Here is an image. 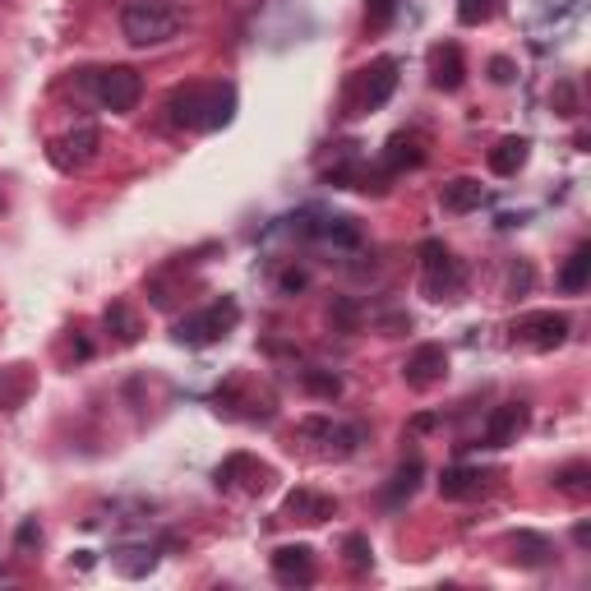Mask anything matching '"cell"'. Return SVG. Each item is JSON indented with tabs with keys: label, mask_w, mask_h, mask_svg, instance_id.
I'll list each match as a JSON object with an SVG mask.
<instances>
[{
	"label": "cell",
	"mask_w": 591,
	"mask_h": 591,
	"mask_svg": "<svg viewBox=\"0 0 591 591\" xmlns=\"http://www.w3.org/2000/svg\"><path fill=\"white\" fill-rule=\"evenodd\" d=\"M185 28V14L171 0H130L121 10V33L130 47H167Z\"/></svg>",
	"instance_id": "1"
},
{
	"label": "cell",
	"mask_w": 591,
	"mask_h": 591,
	"mask_svg": "<svg viewBox=\"0 0 591 591\" xmlns=\"http://www.w3.org/2000/svg\"><path fill=\"white\" fill-rule=\"evenodd\" d=\"M236 116V93L231 88H181L171 93V121L185 130H218Z\"/></svg>",
	"instance_id": "2"
},
{
	"label": "cell",
	"mask_w": 591,
	"mask_h": 591,
	"mask_svg": "<svg viewBox=\"0 0 591 591\" xmlns=\"http://www.w3.org/2000/svg\"><path fill=\"white\" fill-rule=\"evenodd\" d=\"M88 93H93L107 111L125 116V111L139 107V97H144V79H139V70H130V65H107V70L88 74Z\"/></svg>",
	"instance_id": "3"
},
{
	"label": "cell",
	"mask_w": 591,
	"mask_h": 591,
	"mask_svg": "<svg viewBox=\"0 0 591 591\" xmlns=\"http://www.w3.org/2000/svg\"><path fill=\"white\" fill-rule=\"evenodd\" d=\"M236 319H241L236 301H218V305H208V310H199V314H185L171 338L181 342V347H208V342L227 338L231 328H236Z\"/></svg>",
	"instance_id": "4"
},
{
	"label": "cell",
	"mask_w": 591,
	"mask_h": 591,
	"mask_svg": "<svg viewBox=\"0 0 591 591\" xmlns=\"http://www.w3.org/2000/svg\"><path fill=\"white\" fill-rule=\"evenodd\" d=\"M421 259H425V296H430V301L458 296V291H462V268L453 264V254H448L439 241H425L421 245Z\"/></svg>",
	"instance_id": "5"
},
{
	"label": "cell",
	"mask_w": 591,
	"mask_h": 591,
	"mask_svg": "<svg viewBox=\"0 0 591 591\" xmlns=\"http://www.w3.org/2000/svg\"><path fill=\"white\" fill-rule=\"evenodd\" d=\"M97 157V125H74L61 139H51V162L61 171H79Z\"/></svg>",
	"instance_id": "6"
},
{
	"label": "cell",
	"mask_w": 591,
	"mask_h": 591,
	"mask_svg": "<svg viewBox=\"0 0 591 591\" xmlns=\"http://www.w3.org/2000/svg\"><path fill=\"white\" fill-rule=\"evenodd\" d=\"M444 374H448V351L439 347V342H421V347L407 356V365H402V379H407L411 388H435Z\"/></svg>",
	"instance_id": "7"
},
{
	"label": "cell",
	"mask_w": 591,
	"mask_h": 591,
	"mask_svg": "<svg viewBox=\"0 0 591 591\" xmlns=\"http://www.w3.org/2000/svg\"><path fill=\"white\" fill-rule=\"evenodd\" d=\"M518 333H527L531 347L541 351H555L568 342V314H555V310H541V314H527L518 324Z\"/></svg>",
	"instance_id": "8"
},
{
	"label": "cell",
	"mask_w": 591,
	"mask_h": 591,
	"mask_svg": "<svg viewBox=\"0 0 591 591\" xmlns=\"http://www.w3.org/2000/svg\"><path fill=\"white\" fill-rule=\"evenodd\" d=\"M273 573H278V582L310 587L314 582V550L310 545H282V550H273Z\"/></svg>",
	"instance_id": "9"
},
{
	"label": "cell",
	"mask_w": 591,
	"mask_h": 591,
	"mask_svg": "<svg viewBox=\"0 0 591 591\" xmlns=\"http://www.w3.org/2000/svg\"><path fill=\"white\" fill-rule=\"evenodd\" d=\"M522 425H527V407H522V402H504V407H495V416L485 421V444L490 448L513 444V439L522 435Z\"/></svg>",
	"instance_id": "10"
},
{
	"label": "cell",
	"mask_w": 591,
	"mask_h": 591,
	"mask_svg": "<svg viewBox=\"0 0 591 591\" xmlns=\"http://www.w3.org/2000/svg\"><path fill=\"white\" fill-rule=\"evenodd\" d=\"M430 79H435V88H444V93H458L462 79H467V65H462V51L448 42V47H435V56H430Z\"/></svg>",
	"instance_id": "11"
},
{
	"label": "cell",
	"mask_w": 591,
	"mask_h": 591,
	"mask_svg": "<svg viewBox=\"0 0 591 591\" xmlns=\"http://www.w3.org/2000/svg\"><path fill=\"white\" fill-rule=\"evenodd\" d=\"M531 157V144L522 139V134H508V139H499L495 148H490V171L495 176H518L522 167H527Z\"/></svg>",
	"instance_id": "12"
},
{
	"label": "cell",
	"mask_w": 591,
	"mask_h": 591,
	"mask_svg": "<svg viewBox=\"0 0 591 591\" xmlns=\"http://www.w3.org/2000/svg\"><path fill=\"white\" fill-rule=\"evenodd\" d=\"M282 513H291L296 522H324L338 513V504L328 495H310V490H291L287 504H282Z\"/></svg>",
	"instance_id": "13"
},
{
	"label": "cell",
	"mask_w": 591,
	"mask_h": 591,
	"mask_svg": "<svg viewBox=\"0 0 591 591\" xmlns=\"http://www.w3.org/2000/svg\"><path fill=\"white\" fill-rule=\"evenodd\" d=\"M485 190L481 181H471V176H458V181H448L444 190H439V204H444V213H471V208H481Z\"/></svg>",
	"instance_id": "14"
},
{
	"label": "cell",
	"mask_w": 591,
	"mask_h": 591,
	"mask_svg": "<svg viewBox=\"0 0 591 591\" xmlns=\"http://www.w3.org/2000/svg\"><path fill=\"white\" fill-rule=\"evenodd\" d=\"M305 435L324 439L328 448H338V453H351V448L361 444V425H338V421H305L301 425Z\"/></svg>",
	"instance_id": "15"
},
{
	"label": "cell",
	"mask_w": 591,
	"mask_h": 591,
	"mask_svg": "<svg viewBox=\"0 0 591 591\" xmlns=\"http://www.w3.org/2000/svg\"><path fill=\"white\" fill-rule=\"evenodd\" d=\"M485 490V476L476 467H448L444 476H439V495L444 499H471Z\"/></svg>",
	"instance_id": "16"
},
{
	"label": "cell",
	"mask_w": 591,
	"mask_h": 591,
	"mask_svg": "<svg viewBox=\"0 0 591 591\" xmlns=\"http://www.w3.org/2000/svg\"><path fill=\"white\" fill-rule=\"evenodd\" d=\"M421 471H425V467H421V458L402 462V467L393 471V481L384 485V504H388V508H398L402 499H411V495H416V485H421Z\"/></svg>",
	"instance_id": "17"
},
{
	"label": "cell",
	"mask_w": 591,
	"mask_h": 591,
	"mask_svg": "<svg viewBox=\"0 0 591 591\" xmlns=\"http://www.w3.org/2000/svg\"><path fill=\"white\" fill-rule=\"evenodd\" d=\"M365 107H384L388 93L398 88V61H379L374 70H365Z\"/></svg>",
	"instance_id": "18"
},
{
	"label": "cell",
	"mask_w": 591,
	"mask_h": 591,
	"mask_svg": "<svg viewBox=\"0 0 591 591\" xmlns=\"http://www.w3.org/2000/svg\"><path fill=\"white\" fill-rule=\"evenodd\" d=\"M421 162H425V153H421V139H416V134H393V139H388V153H384L388 171L421 167Z\"/></svg>",
	"instance_id": "19"
},
{
	"label": "cell",
	"mask_w": 591,
	"mask_h": 591,
	"mask_svg": "<svg viewBox=\"0 0 591 591\" xmlns=\"http://www.w3.org/2000/svg\"><path fill=\"white\" fill-rule=\"evenodd\" d=\"M587 282H591V245H578V250L568 254L564 273H559V287L568 296H578V291H587Z\"/></svg>",
	"instance_id": "20"
},
{
	"label": "cell",
	"mask_w": 591,
	"mask_h": 591,
	"mask_svg": "<svg viewBox=\"0 0 591 591\" xmlns=\"http://www.w3.org/2000/svg\"><path fill=\"white\" fill-rule=\"evenodd\" d=\"M102 319H107V328L116 333V342H125V347H130V342H139V314H134L125 301L107 305V314H102Z\"/></svg>",
	"instance_id": "21"
},
{
	"label": "cell",
	"mask_w": 591,
	"mask_h": 591,
	"mask_svg": "<svg viewBox=\"0 0 591 591\" xmlns=\"http://www.w3.org/2000/svg\"><path fill=\"white\" fill-rule=\"evenodd\" d=\"M319 241H333V245H347V250H356L361 245V231L351 227V218H324L319 227H310Z\"/></svg>",
	"instance_id": "22"
},
{
	"label": "cell",
	"mask_w": 591,
	"mask_h": 591,
	"mask_svg": "<svg viewBox=\"0 0 591 591\" xmlns=\"http://www.w3.org/2000/svg\"><path fill=\"white\" fill-rule=\"evenodd\" d=\"M513 550H522V564H545V555H550V541L545 536H536V531H518L513 536Z\"/></svg>",
	"instance_id": "23"
},
{
	"label": "cell",
	"mask_w": 591,
	"mask_h": 591,
	"mask_svg": "<svg viewBox=\"0 0 591 591\" xmlns=\"http://www.w3.org/2000/svg\"><path fill=\"white\" fill-rule=\"evenodd\" d=\"M587 481H591V467L587 462H573V467H564L555 476V485L564 490V495H587Z\"/></svg>",
	"instance_id": "24"
},
{
	"label": "cell",
	"mask_w": 591,
	"mask_h": 591,
	"mask_svg": "<svg viewBox=\"0 0 591 591\" xmlns=\"http://www.w3.org/2000/svg\"><path fill=\"white\" fill-rule=\"evenodd\" d=\"M305 388H310L314 398H338L342 379H338V374H324V370H305Z\"/></svg>",
	"instance_id": "25"
},
{
	"label": "cell",
	"mask_w": 591,
	"mask_h": 591,
	"mask_svg": "<svg viewBox=\"0 0 591 591\" xmlns=\"http://www.w3.org/2000/svg\"><path fill=\"white\" fill-rule=\"evenodd\" d=\"M490 14H495V0H462V5H458V24L476 28V24H485Z\"/></svg>",
	"instance_id": "26"
},
{
	"label": "cell",
	"mask_w": 591,
	"mask_h": 591,
	"mask_svg": "<svg viewBox=\"0 0 591 591\" xmlns=\"http://www.w3.org/2000/svg\"><path fill=\"white\" fill-rule=\"evenodd\" d=\"M19 398H24V374H19V365H14V370L0 374V407H14Z\"/></svg>",
	"instance_id": "27"
},
{
	"label": "cell",
	"mask_w": 591,
	"mask_h": 591,
	"mask_svg": "<svg viewBox=\"0 0 591 591\" xmlns=\"http://www.w3.org/2000/svg\"><path fill=\"white\" fill-rule=\"evenodd\" d=\"M393 14H398V0H365V19H370V28H384Z\"/></svg>",
	"instance_id": "28"
},
{
	"label": "cell",
	"mask_w": 591,
	"mask_h": 591,
	"mask_svg": "<svg viewBox=\"0 0 591 591\" xmlns=\"http://www.w3.org/2000/svg\"><path fill=\"white\" fill-rule=\"evenodd\" d=\"M370 541L365 536H347V559H351V568H370Z\"/></svg>",
	"instance_id": "29"
},
{
	"label": "cell",
	"mask_w": 591,
	"mask_h": 591,
	"mask_svg": "<svg viewBox=\"0 0 591 591\" xmlns=\"http://www.w3.org/2000/svg\"><path fill=\"white\" fill-rule=\"evenodd\" d=\"M14 541H19V550H33V545H42V527H37V518H28L24 527H19V536H14Z\"/></svg>",
	"instance_id": "30"
},
{
	"label": "cell",
	"mask_w": 591,
	"mask_h": 591,
	"mask_svg": "<svg viewBox=\"0 0 591 591\" xmlns=\"http://www.w3.org/2000/svg\"><path fill=\"white\" fill-rule=\"evenodd\" d=\"M490 79H495V84H513V61H508V56H495V61H490Z\"/></svg>",
	"instance_id": "31"
},
{
	"label": "cell",
	"mask_w": 591,
	"mask_h": 591,
	"mask_svg": "<svg viewBox=\"0 0 591 591\" xmlns=\"http://www.w3.org/2000/svg\"><path fill=\"white\" fill-rule=\"evenodd\" d=\"M305 282H310L305 273H282V291H301Z\"/></svg>",
	"instance_id": "32"
},
{
	"label": "cell",
	"mask_w": 591,
	"mask_h": 591,
	"mask_svg": "<svg viewBox=\"0 0 591 591\" xmlns=\"http://www.w3.org/2000/svg\"><path fill=\"white\" fill-rule=\"evenodd\" d=\"M559 107H564V116H573V88H568V84H559Z\"/></svg>",
	"instance_id": "33"
},
{
	"label": "cell",
	"mask_w": 591,
	"mask_h": 591,
	"mask_svg": "<svg viewBox=\"0 0 591 591\" xmlns=\"http://www.w3.org/2000/svg\"><path fill=\"white\" fill-rule=\"evenodd\" d=\"M333 314H338V324H342V328H351V324H356V310H351L347 301H342V305H338V310H333Z\"/></svg>",
	"instance_id": "34"
},
{
	"label": "cell",
	"mask_w": 591,
	"mask_h": 591,
	"mask_svg": "<svg viewBox=\"0 0 591 591\" xmlns=\"http://www.w3.org/2000/svg\"><path fill=\"white\" fill-rule=\"evenodd\" d=\"M573 541H578V545H591V527H587V522H582V527L573 531Z\"/></svg>",
	"instance_id": "35"
}]
</instances>
